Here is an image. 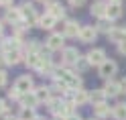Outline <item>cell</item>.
<instances>
[{"label":"cell","instance_id":"1","mask_svg":"<svg viewBox=\"0 0 126 120\" xmlns=\"http://www.w3.org/2000/svg\"><path fill=\"white\" fill-rule=\"evenodd\" d=\"M20 14H22V18H25L27 27H29V25H35V22H39L37 14H35V8H33L31 4H22V6H20Z\"/></svg>","mask_w":126,"mask_h":120},{"label":"cell","instance_id":"2","mask_svg":"<svg viewBox=\"0 0 126 120\" xmlns=\"http://www.w3.org/2000/svg\"><path fill=\"white\" fill-rule=\"evenodd\" d=\"M14 87H16L20 94H29L31 90H33V79H31L29 75H22V77H18V79H16Z\"/></svg>","mask_w":126,"mask_h":120},{"label":"cell","instance_id":"3","mask_svg":"<svg viewBox=\"0 0 126 120\" xmlns=\"http://www.w3.org/2000/svg\"><path fill=\"white\" fill-rule=\"evenodd\" d=\"M106 53L102 51V49H94V51H90L88 53V61H90V65H102L106 59Z\"/></svg>","mask_w":126,"mask_h":120},{"label":"cell","instance_id":"4","mask_svg":"<svg viewBox=\"0 0 126 120\" xmlns=\"http://www.w3.org/2000/svg\"><path fill=\"white\" fill-rule=\"evenodd\" d=\"M114 73H116V63L106 59V61L100 65V75H102V77H112Z\"/></svg>","mask_w":126,"mask_h":120},{"label":"cell","instance_id":"5","mask_svg":"<svg viewBox=\"0 0 126 120\" xmlns=\"http://www.w3.org/2000/svg\"><path fill=\"white\" fill-rule=\"evenodd\" d=\"M47 47H49L51 51H57V49H61V47H63V35H59V33H53L49 39H47Z\"/></svg>","mask_w":126,"mask_h":120},{"label":"cell","instance_id":"6","mask_svg":"<svg viewBox=\"0 0 126 120\" xmlns=\"http://www.w3.org/2000/svg\"><path fill=\"white\" fill-rule=\"evenodd\" d=\"M81 33V29L77 27V22H73V20H67L65 25H63V35H67V37H77Z\"/></svg>","mask_w":126,"mask_h":120},{"label":"cell","instance_id":"7","mask_svg":"<svg viewBox=\"0 0 126 120\" xmlns=\"http://www.w3.org/2000/svg\"><path fill=\"white\" fill-rule=\"evenodd\" d=\"M96 35H98V31L94 29V27H83L81 33H79V39H81L83 43H92L94 39H96Z\"/></svg>","mask_w":126,"mask_h":120},{"label":"cell","instance_id":"8","mask_svg":"<svg viewBox=\"0 0 126 120\" xmlns=\"http://www.w3.org/2000/svg\"><path fill=\"white\" fill-rule=\"evenodd\" d=\"M20 39H16V37H8V39H4V43H2V49H4V53H8V51H16L18 47H20Z\"/></svg>","mask_w":126,"mask_h":120},{"label":"cell","instance_id":"9","mask_svg":"<svg viewBox=\"0 0 126 120\" xmlns=\"http://www.w3.org/2000/svg\"><path fill=\"white\" fill-rule=\"evenodd\" d=\"M20 104H22V108H35L39 104V100H37L35 94H22L20 96Z\"/></svg>","mask_w":126,"mask_h":120},{"label":"cell","instance_id":"10","mask_svg":"<svg viewBox=\"0 0 126 120\" xmlns=\"http://www.w3.org/2000/svg\"><path fill=\"white\" fill-rule=\"evenodd\" d=\"M6 20H8V22H14V25L22 22V14H20V8H8V10H6Z\"/></svg>","mask_w":126,"mask_h":120},{"label":"cell","instance_id":"11","mask_svg":"<svg viewBox=\"0 0 126 120\" xmlns=\"http://www.w3.org/2000/svg\"><path fill=\"white\" fill-rule=\"evenodd\" d=\"M106 17H110V18L122 17V4H120V2H110V4H108V14H106Z\"/></svg>","mask_w":126,"mask_h":120},{"label":"cell","instance_id":"12","mask_svg":"<svg viewBox=\"0 0 126 120\" xmlns=\"http://www.w3.org/2000/svg\"><path fill=\"white\" fill-rule=\"evenodd\" d=\"M63 59H65V63H77L79 61V53H77V49L69 47V49L63 51Z\"/></svg>","mask_w":126,"mask_h":120},{"label":"cell","instance_id":"13","mask_svg":"<svg viewBox=\"0 0 126 120\" xmlns=\"http://www.w3.org/2000/svg\"><path fill=\"white\" fill-rule=\"evenodd\" d=\"M55 20H57V18H55V17H51V14L47 12L45 17H41V18H39V27L49 31V29H53V27H55Z\"/></svg>","mask_w":126,"mask_h":120},{"label":"cell","instance_id":"14","mask_svg":"<svg viewBox=\"0 0 126 120\" xmlns=\"http://www.w3.org/2000/svg\"><path fill=\"white\" fill-rule=\"evenodd\" d=\"M112 116H114L116 120H126V104H124V102H120V104H116V106H114Z\"/></svg>","mask_w":126,"mask_h":120},{"label":"cell","instance_id":"15","mask_svg":"<svg viewBox=\"0 0 126 120\" xmlns=\"http://www.w3.org/2000/svg\"><path fill=\"white\" fill-rule=\"evenodd\" d=\"M92 14L94 17H106L108 14V4L106 2H96L92 6Z\"/></svg>","mask_w":126,"mask_h":120},{"label":"cell","instance_id":"16","mask_svg":"<svg viewBox=\"0 0 126 120\" xmlns=\"http://www.w3.org/2000/svg\"><path fill=\"white\" fill-rule=\"evenodd\" d=\"M22 57V53L16 49V51H8V53H4V61L8 63V65H14V63H18Z\"/></svg>","mask_w":126,"mask_h":120},{"label":"cell","instance_id":"17","mask_svg":"<svg viewBox=\"0 0 126 120\" xmlns=\"http://www.w3.org/2000/svg\"><path fill=\"white\" fill-rule=\"evenodd\" d=\"M110 39L116 41V43H124V41H126V29H112Z\"/></svg>","mask_w":126,"mask_h":120},{"label":"cell","instance_id":"18","mask_svg":"<svg viewBox=\"0 0 126 120\" xmlns=\"http://www.w3.org/2000/svg\"><path fill=\"white\" fill-rule=\"evenodd\" d=\"M94 114L100 116V118H106V116L110 114V108L106 106V102H104V104H96V106H94Z\"/></svg>","mask_w":126,"mask_h":120},{"label":"cell","instance_id":"19","mask_svg":"<svg viewBox=\"0 0 126 120\" xmlns=\"http://www.w3.org/2000/svg\"><path fill=\"white\" fill-rule=\"evenodd\" d=\"M90 100V96H88V92H83V90H77L75 94H73V102L77 104V106H81V104H85Z\"/></svg>","mask_w":126,"mask_h":120},{"label":"cell","instance_id":"20","mask_svg":"<svg viewBox=\"0 0 126 120\" xmlns=\"http://www.w3.org/2000/svg\"><path fill=\"white\" fill-rule=\"evenodd\" d=\"M49 14L55 18H63V14H65V10H63L61 4H49Z\"/></svg>","mask_w":126,"mask_h":120},{"label":"cell","instance_id":"21","mask_svg":"<svg viewBox=\"0 0 126 120\" xmlns=\"http://www.w3.org/2000/svg\"><path fill=\"white\" fill-rule=\"evenodd\" d=\"M90 100L94 102V106H96V104H104V100H106V92H104V90H96V92L90 96Z\"/></svg>","mask_w":126,"mask_h":120},{"label":"cell","instance_id":"22","mask_svg":"<svg viewBox=\"0 0 126 120\" xmlns=\"http://www.w3.org/2000/svg\"><path fill=\"white\" fill-rule=\"evenodd\" d=\"M104 92H106V96H116V94H120V87H118V84H114V82H108L104 86Z\"/></svg>","mask_w":126,"mask_h":120},{"label":"cell","instance_id":"23","mask_svg":"<svg viewBox=\"0 0 126 120\" xmlns=\"http://www.w3.org/2000/svg\"><path fill=\"white\" fill-rule=\"evenodd\" d=\"M18 118H20V120H35L37 116H35V110H33V108H22L20 114H18Z\"/></svg>","mask_w":126,"mask_h":120},{"label":"cell","instance_id":"24","mask_svg":"<svg viewBox=\"0 0 126 120\" xmlns=\"http://www.w3.org/2000/svg\"><path fill=\"white\" fill-rule=\"evenodd\" d=\"M35 96H37L39 102L49 100V87H37V90H35Z\"/></svg>","mask_w":126,"mask_h":120},{"label":"cell","instance_id":"25","mask_svg":"<svg viewBox=\"0 0 126 120\" xmlns=\"http://www.w3.org/2000/svg\"><path fill=\"white\" fill-rule=\"evenodd\" d=\"M112 29H114V27L110 25V22H100V31H104V33L110 35V33H112Z\"/></svg>","mask_w":126,"mask_h":120},{"label":"cell","instance_id":"26","mask_svg":"<svg viewBox=\"0 0 126 120\" xmlns=\"http://www.w3.org/2000/svg\"><path fill=\"white\" fill-rule=\"evenodd\" d=\"M0 116H6V102L0 100Z\"/></svg>","mask_w":126,"mask_h":120},{"label":"cell","instance_id":"27","mask_svg":"<svg viewBox=\"0 0 126 120\" xmlns=\"http://www.w3.org/2000/svg\"><path fill=\"white\" fill-rule=\"evenodd\" d=\"M2 86H6V73L0 69V87H2Z\"/></svg>","mask_w":126,"mask_h":120},{"label":"cell","instance_id":"28","mask_svg":"<svg viewBox=\"0 0 126 120\" xmlns=\"http://www.w3.org/2000/svg\"><path fill=\"white\" fill-rule=\"evenodd\" d=\"M77 65H79V69H83L85 65H90V61H88V59H81V57H79V61H77Z\"/></svg>","mask_w":126,"mask_h":120},{"label":"cell","instance_id":"29","mask_svg":"<svg viewBox=\"0 0 126 120\" xmlns=\"http://www.w3.org/2000/svg\"><path fill=\"white\" fill-rule=\"evenodd\" d=\"M118 51H120L122 55H126V41L124 43H118Z\"/></svg>","mask_w":126,"mask_h":120},{"label":"cell","instance_id":"30","mask_svg":"<svg viewBox=\"0 0 126 120\" xmlns=\"http://www.w3.org/2000/svg\"><path fill=\"white\" fill-rule=\"evenodd\" d=\"M118 87H120V92H126V79H122V82H118Z\"/></svg>","mask_w":126,"mask_h":120},{"label":"cell","instance_id":"31","mask_svg":"<svg viewBox=\"0 0 126 120\" xmlns=\"http://www.w3.org/2000/svg\"><path fill=\"white\" fill-rule=\"evenodd\" d=\"M69 2H71L73 6H81V4L85 2V0H69Z\"/></svg>","mask_w":126,"mask_h":120},{"label":"cell","instance_id":"32","mask_svg":"<svg viewBox=\"0 0 126 120\" xmlns=\"http://www.w3.org/2000/svg\"><path fill=\"white\" fill-rule=\"evenodd\" d=\"M10 2H12V0H0V4H2V6H8Z\"/></svg>","mask_w":126,"mask_h":120},{"label":"cell","instance_id":"33","mask_svg":"<svg viewBox=\"0 0 126 120\" xmlns=\"http://www.w3.org/2000/svg\"><path fill=\"white\" fill-rule=\"evenodd\" d=\"M67 120H79V116H75V114H71V116H67Z\"/></svg>","mask_w":126,"mask_h":120},{"label":"cell","instance_id":"34","mask_svg":"<svg viewBox=\"0 0 126 120\" xmlns=\"http://www.w3.org/2000/svg\"><path fill=\"white\" fill-rule=\"evenodd\" d=\"M55 120H65V118H63V116H57V118H55Z\"/></svg>","mask_w":126,"mask_h":120},{"label":"cell","instance_id":"35","mask_svg":"<svg viewBox=\"0 0 126 120\" xmlns=\"http://www.w3.org/2000/svg\"><path fill=\"white\" fill-rule=\"evenodd\" d=\"M0 35H2V25H0Z\"/></svg>","mask_w":126,"mask_h":120},{"label":"cell","instance_id":"36","mask_svg":"<svg viewBox=\"0 0 126 120\" xmlns=\"http://www.w3.org/2000/svg\"><path fill=\"white\" fill-rule=\"evenodd\" d=\"M35 120H43V118H39V116H37V118H35Z\"/></svg>","mask_w":126,"mask_h":120},{"label":"cell","instance_id":"37","mask_svg":"<svg viewBox=\"0 0 126 120\" xmlns=\"http://www.w3.org/2000/svg\"><path fill=\"white\" fill-rule=\"evenodd\" d=\"M112 2H120V0H112Z\"/></svg>","mask_w":126,"mask_h":120},{"label":"cell","instance_id":"38","mask_svg":"<svg viewBox=\"0 0 126 120\" xmlns=\"http://www.w3.org/2000/svg\"><path fill=\"white\" fill-rule=\"evenodd\" d=\"M39 2H45V0H39Z\"/></svg>","mask_w":126,"mask_h":120}]
</instances>
